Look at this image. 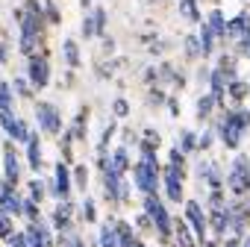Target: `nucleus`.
<instances>
[{
  "label": "nucleus",
  "instance_id": "nucleus-1",
  "mask_svg": "<svg viewBox=\"0 0 250 247\" xmlns=\"http://www.w3.org/2000/svg\"><path fill=\"white\" fill-rule=\"evenodd\" d=\"M215 133L221 139V144L227 150H238L244 136L250 133V109L238 106V109H224L221 118L215 121Z\"/></svg>",
  "mask_w": 250,
  "mask_h": 247
},
{
  "label": "nucleus",
  "instance_id": "nucleus-2",
  "mask_svg": "<svg viewBox=\"0 0 250 247\" xmlns=\"http://www.w3.org/2000/svg\"><path fill=\"white\" fill-rule=\"evenodd\" d=\"M227 191L232 197H247L250 194V159L244 153H238L227 168Z\"/></svg>",
  "mask_w": 250,
  "mask_h": 247
},
{
  "label": "nucleus",
  "instance_id": "nucleus-3",
  "mask_svg": "<svg viewBox=\"0 0 250 247\" xmlns=\"http://www.w3.org/2000/svg\"><path fill=\"white\" fill-rule=\"evenodd\" d=\"M145 212L150 215V221H153V226H156V232L168 241L171 235H174V221H171V215H168V209L162 206V200L156 197V194H145Z\"/></svg>",
  "mask_w": 250,
  "mask_h": 247
},
{
  "label": "nucleus",
  "instance_id": "nucleus-4",
  "mask_svg": "<svg viewBox=\"0 0 250 247\" xmlns=\"http://www.w3.org/2000/svg\"><path fill=\"white\" fill-rule=\"evenodd\" d=\"M229 212V232L235 238H244L247 235V226H250V206H247V197H232V203L227 206Z\"/></svg>",
  "mask_w": 250,
  "mask_h": 247
},
{
  "label": "nucleus",
  "instance_id": "nucleus-5",
  "mask_svg": "<svg viewBox=\"0 0 250 247\" xmlns=\"http://www.w3.org/2000/svg\"><path fill=\"white\" fill-rule=\"evenodd\" d=\"M186 224L191 226V232L197 235L200 244L209 238V215L203 212V206L197 200H186Z\"/></svg>",
  "mask_w": 250,
  "mask_h": 247
},
{
  "label": "nucleus",
  "instance_id": "nucleus-6",
  "mask_svg": "<svg viewBox=\"0 0 250 247\" xmlns=\"http://www.w3.org/2000/svg\"><path fill=\"white\" fill-rule=\"evenodd\" d=\"M162 180H165V194H168V200H171V203H180V200H183V180H186V168L168 165V168H165V174H162Z\"/></svg>",
  "mask_w": 250,
  "mask_h": 247
},
{
  "label": "nucleus",
  "instance_id": "nucleus-7",
  "mask_svg": "<svg viewBox=\"0 0 250 247\" xmlns=\"http://www.w3.org/2000/svg\"><path fill=\"white\" fill-rule=\"evenodd\" d=\"M39 124H42V130L50 133V136H56L62 130V118H59V112L50 103H39Z\"/></svg>",
  "mask_w": 250,
  "mask_h": 247
},
{
  "label": "nucleus",
  "instance_id": "nucleus-8",
  "mask_svg": "<svg viewBox=\"0 0 250 247\" xmlns=\"http://www.w3.org/2000/svg\"><path fill=\"white\" fill-rule=\"evenodd\" d=\"M197 177H200V183L209 185V191H218V188H224V183H227L215 162H200V165H197Z\"/></svg>",
  "mask_w": 250,
  "mask_h": 247
},
{
  "label": "nucleus",
  "instance_id": "nucleus-9",
  "mask_svg": "<svg viewBox=\"0 0 250 247\" xmlns=\"http://www.w3.org/2000/svg\"><path fill=\"white\" fill-rule=\"evenodd\" d=\"M227 206H229V203H227ZM227 206L206 212V215H209V232H212L215 238H224V235L229 232V212H227Z\"/></svg>",
  "mask_w": 250,
  "mask_h": 247
},
{
  "label": "nucleus",
  "instance_id": "nucleus-10",
  "mask_svg": "<svg viewBox=\"0 0 250 247\" xmlns=\"http://www.w3.org/2000/svg\"><path fill=\"white\" fill-rule=\"evenodd\" d=\"M247 30H250V15H247V12H238V15L227 18V41H232V44H235Z\"/></svg>",
  "mask_w": 250,
  "mask_h": 247
},
{
  "label": "nucleus",
  "instance_id": "nucleus-11",
  "mask_svg": "<svg viewBox=\"0 0 250 247\" xmlns=\"http://www.w3.org/2000/svg\"><path fill=\"white\" fill-rule=\"evenodd\" d=\"M250 97V80H232L229 85H227V100L232 103V109H238V106H244V100Z\"/></svg>",
  "mask_w": 250,
  "mask_h": 247
},
{
  "label": "nucleus",
  "instance_id": "nucleus-12",
  "mask_svg": "<svg viewBox=\"0 0 250 247\" xmlns=\"http://www.w3.org/2000/svg\"><path fill=\"white\" fill-rule=\"evenodd\" d=\"M30 80H33L36 88H44L47 85V62L44 59L30 56Z\"/></svg>",
  "mask_w": 250,
  "mask_h": 247
},
{
  "label": "nucleus",
  "instance_id": "nucleus-13",
  "mask_svg": "<svg viewBox=\"0 0 250 247\" xmlns=\"http://www.w3.org/2000/svg\"><path fill=\"white\" fill-rule=\"evenodd\" d=\"M206 24L212 27V33L218 36V41H227V18H224L221 9H212L209 18H206Z\"/></svg>",
  "mask_w": 250,
  "mask_h": 247
},
{
  "label": "nucleus",
  "instance_id": "nucleus-14",
  "mask_svg": "<svg viewBox=\"0 0 250 247\" xmlns=\"http://www.w3.org/2000/svg\"><path fill=\"white\" fill-rule=\"evenodd\" d=\"M197 36H200V47H203V59H206V56H212V53H215V47H218V36L212 33V27H209L206 21H203V27H200V33H197Z\"/></svg>",
  "mask_w": 250,
  "mask_h": 247
},
{
  "label": "nucleus",
  "instance_id": "nucleus-15",
  "mask_svg": "<svg viewBox=\"0 0 250 247\" xmlns=\"http://www.w3.org/2000/svg\"><path fill=\"white\" fill-rule=\"evenodd\" d=\"M0 212H3L6 218H9V215H21V212H24V203L15 197V191H12V188H9L3 197H0Z\"/></svg>",
  "mask_w": 250,
  "mask_h": 247
},
{
  "label": "nucleus",
  "instance_id": "nucleus-16",
  "mask_svg": "<svg viewBox=\"0 0 250 247\" xmlns=\"http://www.w3.org/2000/svg\"><path fill=\"white\" fill-rule=\"evenodd\" d=\"M3 162H6V185L18 183L21 165H18V156H15V150H12V147H6V156H3Z\"/></svg>",
  "mask_w": 250,
  "mask_h": 247
},
{
  "label": "nucleus",
  "instance_id": "nucleus-17",
  "mask_svg": "<svg viewBox=\"0 0 250 247\" xmlns=\"http://www.w3.org/2000/svg\"><path fill=\"white\" fill-rule=\"evenodd\" d=\"M68 191H71V174H68L65 165H59V168H56V185H53V194H59V197L65 200Z\"/></svg>",
  "mask_w": 250,
  "mask_h": 247
},
{
  "label": "nucleus",
  "instance_id": "nucleus-18",
  "mask_svg": "<svg viewBox=\"0 0 250 247\" xmlns=\"http://www.w3.org/2000/svg\"><path fill=\"white\" fill-rule=\"evenodd\" d=\"M218 109V103H215V97L206 91V94H200V100H197V118L200 121H212V112Z\"/></svg>",
  "mask_w": 250,
  "mask_h": 247
},
{
  "label": "nucleus",
  "instance_id": "nucleus-19",
  "mask_svg": "<svg viewBox=\"0 0 250 247\" xmlns=\"http://www.w3.org/2000/svg\"><path fill=\"white\" fill-rule=\"evenodd\" d=\"M177 147H180L183 153H194V150H200V136H194L191 130H183V136H180Z\"/></svg>",
  "mask_w": 250,
  "mask_h": 247
},
{
  "label": "nucleus",
  "instance_id": "nucleus-20",
  "mask_svg": "<svg viewBox=\"0 0 250 247\" xmlns=\"http://www.w3.org/2000/svg\"><path fill=\"white\" fill-rule=\"evenodd\" d=\"M100 247H121V238H118L115 224H106V226L100 229Z\"/></svg>",
  "mask_w": 250,
  "mask_h": 247
},
{
  "label": "nucleus",
  "instance_id": "nucleus-21",
  "mask_svg": "<svg viewBox=\"0 0 250 247\" xmlns=\"http://www.w3.org/2000/svg\"><path fill=\"white\" fill-rule=\"evenodd\" d=\"M27 156H30V165L39 171L42 168V150H39V139L36 136H30V142H27Z\"/></svg>",
  "mask_w": 250,
  "mask_h": 247
},
{
  "label": "nucleus",
  "instance_id": "nucleus-22",
  "mask_svg": "<svg viewBox=\"0 0 250 247\" xmlns=\"http://www.w3.org/2000/svg\"><path fill=\"white\" fill-rule=\"evenodd\" d=\"M180 9H183V15L191 21V24H197L200 21V9H197V0H180Z\"/></svg>",
  "mask_w": 250,
  "mask_h": 247
},
{
  "label": "nucleus",
  "instance_id": "nucleus-23",
  "mask_svg": "<svg viewBox=\"0 0 250 247\" xmlns=\"http://www.w3.org/2000/svg\"><path fill=\"white\" fill-rule=\"evenodd\" d=\"M109 165H112V168H115L118 174H124V171H127V168H130V159H127V150H124V147H118Z\"/></svg>",
  "mask_w": 250,
  "mask_h": 247
},
{
  "label": "nucleus",
  "instance_id": "nucleus-24",
  "mask_svg": "<svg viewBox=\"0 0 250 247\" xmlns=\"http://www.w3.org/2000/svg\"><path fill=\"white\" fill-rule=\"evenodd\" d=\"M186 56H188V59H200V56H203L200 36H188V39H186Z\"/></svg>",
  "mask_w": 250,
  "mask_h": 247
},
{
  "label": "nucleus",
  "instance_id": "nucleus-25",
  "mask_svg": "<svg viewBox=\"0 0 250 247\" xmlns=\"http://www.w3.org/2000/svg\"><path fill=\"white\" fill-rule=\"evenodd\" d=\"M53 221H56V226H59V229H65V226H68V221H71V203H59V206H56Z\"/></svg>",
  "mask_w": 250,
  "mask_h": 247
},
{
  "label": "nucleus",
  "instance_id": "nucleus-26",
  "mask_svg": "<svg viewBox=\"0 0 250 247\" xmlns=\"http://www.w3.org/2000/svg\"><path fill=\"white\" fill-rule=\"evenodd\" d=\"M215 139H218V133H215V124H212V127H209V130H206V133L200 136V150H209Z\"/></svg>",
  "mask_w": 250,
  "mask_h": 247
},
{
  "label": "nucleus",
  "instance_id": "nucleus-27",
  "mask_svg": "<svg viewBox=\"0 0 250 247\" xmlns=\"http://www.w3.org/2000/svg\"><path fill=\"white\" fill-rule=\"evenodd\" d=\"M30 197H33L36 203H42V197H44V183H42V180H33V183H30Z\"/></svg>",
  "mask_w": 250,
  "mask_h": 247
},
{
  "label": "nucleus",
  "instance_id": "nucleus-28",
  "mask_svg": "<svg viewBox=\"0 0 250 247\" xmlns=\"http://www.w3.org/2000/svg\"><path fill=\"white\" fill-rule=\"evenodd\" d=\"M24 215L36 224V221H39V203H36V200H27V203H24Z\"/></svg>",
  "mask_w": 250,
  "mask_h": 247
},
{
  "label": "nucleus",
  "instance_id": "nucleus-29",
  "mask_svg": "<svg viewBox=\"0 0 250 247\" xmlns=\"http://www.w3.org/2000/svg\"><path fill=\"white\" fill-rule=\"evenodd\" d=\"M65 59H68L71 65L80 62V56H77V44H74V41H65Z\"/></svg>",
  "mask_w": 250,
  "mask_h": 247
},
{
  "label": "nucleus",
  "instance_id": "nucleus-30",
  "mask_svg": "<svg viewBox=\"0 0 250 247\" xmlns=\"http://www.w3.org/2000/svg\"><path fill=\"white\" fill-rule=\"evenodd\" d=\"M12 235V221L3 215V218H0V238H9Z\"/></svg>",
  "mask_w": 250,
  "mask_h": 247
},
{
  "label": "nucleus",
  "instance_id": "nucleus-31",
  "mask_svg": "<svg viewBox=\"0 0 250 247\" xmlns=\"http://www.w3.org/2000/svg\"><path fill=\"white\" fill-rule=\"evenodd\" d=\"M83 215H85V221H94V203L91 200L83 203Z\"/></svg>",
  "mask_w": 250,
  "mask_h": 247
},
{
  "label": "nucleus",
  "instance_id": "nucleus-32",
  "mask_svg": "<svg viewBox=\"0 0 250 247\" xmlns=\"http://www.w3.org/2000/svg\"><path fill=\"white\" fill-rule=\"evenodd\" d=\"M85 180H88L85 168H77V185H80V188H85Z\"/></svg>",
  "mask_w": 250,
  "mask_h": 247
},
{
  "label": "nucleus",
  "instance_id": "nucleus-33",
  "mask_svg": "<svg viewBox=\"0 0 250 247\" xmlns=\"http://www.w3.org/2000/svg\"><path fill=\"white\" fill-rule=\"evenodd\" d=\"M221 247H241V238H235V235H232V238H227Z\"/></svg>",
  "mask_w": 250,
  "mask_h": 247
},
{
  "label": "nucleus",
  "instance_id": "nucleus-34",
  "mask_svg": "<svg viewBox=\"0 0 250 247\" xmlns=\"http://www.w3.org/2000/svg\"><path fill=\"white\" fill-rule=\"evenodd\" d=\"M115 112H118V115H127V103L118 100V103H115Z\"/></svg>",
  "mask_w": 250,
  "mask_h": 247
},
{
  "label": "nucleus",
  "instance_id": "nucleus-35",
  "mask_svg": "<svg viewBox=\"0 0 250 247\" xmlns=\"http://www.w3.org/2000/svg\"><path fill=\"white\" fill-rule=\"evenodd\" d=\"M65 247H83V241H80V238H68Z\"/></svg>",
  "mask_w": 250,
  "mask_h": 247
},
{
  "label": "nucleus",
  "instance_id": "nucleus-36",
  "mask_svg": "<svg viewBox=\"0 0 250 247\" xmlns=\"http://www.w3.org/2000/svg\"><path fill=\"white\" fill-rule=\"evenodd\" d=\"M241 247H250V235H244V238H241Z\"/></svg>",
  "mask_w": 250,
  "mask_h": 247
}]
</instances>
